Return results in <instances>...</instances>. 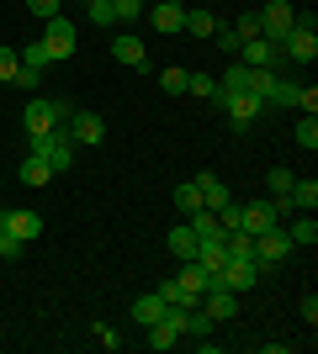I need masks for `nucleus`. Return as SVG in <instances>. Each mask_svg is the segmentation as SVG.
Segmentation results:
<instances>
[{
    "label": "nucleus",
    "instance_id": "obj_23",
    "mask_svg": "<svg viewBox=\"0 0 318 354\" xmlns=\"http://www.w3.org/2000/svg\"><path fill=\"white\" fill-rule=\"evenodd\" d=\"M159 312H165L159 291H154V296H138V301H133V323H138V328H149V323H159Z\"/></svg>",
    "mask_w": 318,
    "mask_h": 354
},
{
    "label": "nucleus",
    "instance_id": "obj_12",
    "mask_svg": "<svg viewBox=\"0 0 318 354\" xmlns=\"http://www.w3.org/2000/svg\"><path fill=\"white\" fill-rule=\"evenodd\" d=\"M276 59H281V48H276L271 37H249V43L239 48V64H244V69H271Z\"/></svg>",
    "mask_w": 318,
    "mask_h": 354
},
{
    "label": "nucleus",
    "instance_id": "obj_9",
    "mask_svg": "<svg viewBox=\"0 0 318 354\" xmlns=\"http://www.w3.org/2000/svg\"><path fill=\"white\" fill-rule=\"evenodd\" d=\"M276 48H281L287 59H297V64H313V59H318V37H313V27H308V21H297V27H292Z\"/></svg>",
    "mask_w": 318,
    "mask_h": 354
},
{
    "label": "nucleus",
    "instance_id": "obj_43",
    "mask_svg": "<svg viewBox=\"0 0 318 354\" xmlns=\"http://www.w3.org/2000/svg\"><path fill=\"white\" fill-rule=\"evenodd\" d=\"M53 117H59V127H64V122H69V117H75V106H69V101H64V95H53Z\"/></svg>",
    "mask_w": 318,
    "mask_h": 354
},
{
    "label": "nucleus",
    "instance_id": "obj_24",
    "mask_svg": "<svg viewBox=\"0 0 318 354\" xmlns=\"http://www.w3.org/2000/svg\"><path fill=\"white\" fill-rule=\"evenodd\" d=\"M186 227H191L197 238H218V233H223V222H218V212H207V207H202V212H191V217H186Z\"/></svg>",
    "mask_w": 318,
    "mask_h": 354
},
{
    "label": "nucleus",
    "instance_id": "obj_3",
    "mask_svg": "<svg viewBox=\"0 0 318 354\" xmlns=\"http://www.w3.org/2000/svg\"><path fill=\"white\" fill-rule=\"evenodd\" d=\"M212 101L228 111V122H233V127H249V122L265 111V101H260V95H249V90H218Z\"/></svg>",
    "mask_w": 318,
    "mask_h": 354
},
{
    "label": "nucleus",
    "instance_id": "obj_46",
    "mask_svg": "<svg viewBox=\"0 0 318 354\" xmlns=\"http://www.w3.org/2000/svg\"><path fill=\"white\" fill-rule=\"evenodd\" d=\"M0 217H6V207H0Z\"/></svg>",
    "mask_w": 318,
    "mask_h": 354
},
{
    "label": "nucleus",
    "instance_id": "obj_27",
    "mask_svg": "<svg viewBox=\"0 0 318 354\" xmlns=\"http://www.w3.org/2000/svg\"><path fill=\"white\" fill-rule=\"evenodd\" d=\"M175 207H181L186 217H191V212H202V191H197V180H181V185H175Z\"/></svg>",
    "mask_w": 318,
    "mask_h": 354
},
{
    "label": "nucleus",
    "instance_id": "obj_35",
    "mask_svg": "<svg viewBox=\"0 0 318 354\" xmlns=\"http://www.w3.org/2000/svg\"><path fill=\"white\" fill-rule=\"evenodd\" d=\"M233 32H239V43H249V37H260V11H244L239 21H233Z\"/></svg>",
    "mask_w": 318,
    "mask_h": 354
},
{
    "label": "nucleus",
    "instance_id": "obj_15",
    "mask_svg": "<svg viewBox=\"0 0 318 354\" xmlns=\"http://www.w3.org/2000/svg\"><path fill=\"white\" fill-rule=\"evenodd\" d=\"M112 59H117V64H127V69H143V64H149V48L138 43L133 32H122L117 43H112Z\"/></svg>",
    "mask_w": 318,
    "mask_h": 354
},
{
    "label": "nucleus",
    "instance_id": "obj_1",
    "mask_svg": "<svg viewBox=\"0 0 318 354\" xmlns=\"http://www.w3.org/2000/svg\"><path fill=\"white\" fill-rule=\"evenodd\" d=\"M27 143H32V153H43V159H48V169H53V175L75 164V143H69V133H64V127L37 133V138H27Z\"/></svg>",
    "mask_w": 318,
    "mask_h": 354
},
{
    "label": "nucleus",
    "instance_id": "obj_42",
    "mask_svg": "<svg viewBox=\"0 0 318 354\" xmlns=\"http://www.w3.org/2000/svg\"><path fill=\"white\" fill-rule=\"evenodd\" d=\"M27 6H32V16H43V21H48V16H59V0H27Z\"/></svg>",
    "mask_w": 318,
    "mask_h": 354
},
{
    "label": "nucleus",
    "instance_id": "obj_40",
    "mask_svg": "<svg viewBox=\"0 0 318 354\" xmlns=\"http://www.w3.org/2000/svg\"><path fill=\"white\" fill-rule=\"evenodd\" d=\"M212 37H218V48H223V53H239V32H233V27H223V32H212Z\"/></svg>",
    "mask_w": 318,
    "mask_h": 354
},
{
    "label": "nucleus",
    "instance_id": "obj_47",
    "mask_svg": "<svg viewBox=\"0 0 318 354\" xmlns=\"http://www.w3.org/2000/svg\"><path fill=\"white\" fill-rule=\"evenodd\" d=\"M181 6H186V0H181Z\"/></svg>",
    "mask_w": 318,
    "mask_h": 354
},
{
    "label": "nucleus",
    "instance_id": "obj_34",
    "mask_svg": "<svg viewBox=\"0 0 318 354\" xmlns=\"http://www.w3.org/2000/svg\"><path fill=\"white\" fill-rule=\"evenodd\" d=\"M85 11H91V21H96V27H112V21H117L112 0H85Z\"/></svg>",
    "mask_w": 318,
    "mask_h": 354
},
{
    "label": "nucleus",
    "instance_id": "obj_31",
    "mask_svg": "<svg viewBox=\"0 0 318 354\" xmlns=\"http://www.w3.org/2000/svg\"><path fill=\"white\" fill-rule=\"evenodd\" d=\"M265 101H271V106H297V85H292V80H276Z\"/></svg>",
    "mask_w": 318,
    "mask_h": 354
},
{
    "label": "nucleus",
    "instance_id": "obj_4",
    "mask_svg": "<svg viewBox=\"0 0 318 354\" xmlns=\"http://www.w3.org/2000/svg\"><path fill=\"white\" fill-rule=\"evenodd\" d=\"M292 254V238H287V227L276 222V227H265V233H255V265L265 270V265H281Z\"/></svg>",
    "mask_w": 318,
    "mask_h": 354
},
{
    "label": "nucleus",
    "instance_id": "obj_41",
    "mask_svg": "<svg viewBox=\"0 0 318 354\" xmlns=\"http://www.w3.org/2000/svg\"><path fill=\"white\" fill-rule=\"evenodd\" d=\"M297 106L313 117V111H318V90H313V85H297Z\"/></svg>",
    "mask_w": 318,
    "mask_h": 354
},
{
    "label": "nucleus",
    "instance_id": "obj_21",
    "mask_svg": "<svg viewBox=\"0 0 318 354\" xmlns=\"http://www.w3.org/2000/svg\"><path fill=\"white\" fill-rule=\"evenodd\" d=\"M181 32H191V37H212V32H218V16H212L207 6H197V11H186Z\"/></svg>",
    "mask_w": 318,
    "mask_h": 354
},
{
    "label": "nucleus",
    "instance_id": "obj_45",
    "mask_svg": "<svg viewBox=\"0 0 318 354\" xmlns=\"http://www.w3.org/2000/svg\"><path fill=\"white\" fill-rule=\"evenodd\" d=\"M303 317H308V328L318 323V296H303Z\"/></svg>",
    "mask_w": 318,
    "mask_h": 354
},
{
    "label": "nucleus",
    "instance_id": "obj_14",
    "mask_svg": "<svg viewBox=\"0 0 318 354\" xmlns=\"http://www.w3.org/2000/svg\"><path fill=\"white\" fill-rule=\"evenodd\" d=\"M0 227H6V233H16L21 243H32V238L43 233V217H37V212H6V217H0Z\"/></svg>",
    "mask_w": 318,
    "mask_h": 354
},
{
    "label": "nucleus",
    "instance_id": "obj_7",
    "mask_svg": "<svg viewBox=\"0 0 318 354\" xmlns=\"http://www.w3.org/2000/svg\"><path fill=\"white\" fill-rule=\"evenodd\" d=\"M64 133H69V143H75V148H96L106 138V122L96 117V111H75V117L64 122Z\"/></svg>",
    "mask_w": 318,
    "mask_h": 354
},
{
    "label": "nucleus",
    "instance_id": "obj_37",
    "mask_svg": "<svg viewBox=\"0 0 318 354\" xmlns=\"http://www.w3.org/2000/svg\"><path fill=\"white\" fill-rule=\"evenodd\" d=\"M292 180H297L292 169H265V185H271L276 196H287V191H292Z\"/></svg>",
    "mask_w": 318,
    "mask_h": 354
},
{
    "label": "nucleus",
    "instance_id": "obj_39",
    "mask_svg": "<svg viewBox=\"0 0 318 354\" xmlns=\"http://www.w3.org/2000/svg\"><path fill=\"white\" fill-rule=\"evenodd\" d=\"M112 11H117V21H138L143 0H112Z\"/></svg>",
    "mask_w": 318,
    "mask_h": 354
},
{
    "label": "nucleus",
    "instance_id": "obj_16",
    "mask_svg": "<svg viewBox=\"0 0 318 354\" xmlns=\"http://www.w3.org/2000/svg\"><path fill=\"white\" fill-rule=\"evenodd\" d=\"M149 21H154V32H181L186 6H181V0H159V6L149 11Z\"/></svg>",
    "mask_w": 318,
    "mask_h": 354
},
{
    "label": "nucleus",
    "instance_id": "obj_26",
    "mask_svg": "<svg viewBox=\"0 0 318 354\" xmlns=\"http://www.w3.org/2000/svg\"><path fill=\"white\" fill-rule=\"evenodd\" d=\"M223 249H228V259H255V238L233 227V233H223Z\"/></svg>",
    "mask_w": 318,
    "mask_h": 354
},
{
    "label": "nucleus",
    "instance_id": "obj_32",
    "mask_svg": "<svg viewBox=\"0 0 318 354\" xmlns=\"http://www.w3.org/2000/svg\"><path fill=\"white\" fill-rule=\"evenodd\" d=\"M186 74L191 69H165L159 74V90H165V95H186Z\"/></svg>",
    "mask_w": 318,
    "mask_h": 354
},
{
    "label": "nucleus",
    "instance_id": "obj_25",
    "mask_svg": "<svg viewBox=\"0 0 318 354\" xmlns=\"http://www.w3.org/2000/svg\"><path fill=\"white\" fill-rule=\"evenodd\" d=\"M287 238H292V249H313V243H318V222L313 217H297L287 227Z\"/></svg>",
    "mask_w": 318,
    "mask_h": 354
},
{
    "label": "nucleus",
    "instance_id": "obj_33",
    "mask_svg": "<svg viewBox=\"0 0 318 354\" xmlns=\"http://www.w3.org/2000/svg\"><path fill=\"white\" fill-rule=\"evenodd\" d=\"M292 138H297V148H308V153H313V148H318V122H313V117H303Z\"/></svg>",
    "mask_w": 318,
    "mask_h": 354
},
{
    "label": "nucleus",
    "instance_id": "obj_44",
    "mask_svg": "<svg viewBox=\"0 0 318 354\" xmlns=\"http://www.w3.org/2000/svg\"><path fill=\"white\" fill-rule=\"evenodd\" d=\"M96 344H101V349H117V344H122V339H117V333H112V328H106V323H101V328H96Z\"/></svg>",
    "mask_w": 318,
    "mask_h": 354
},
{
    "label": "nucleus",
    "instance_id": "obj_30",
    "mask_svg": "<svg viewBox=\"0 0 318 354\" xmlns=\"http://www.w3.org/2000/svg\"><path fill=\"white\" fill-rule=\"evenodd\" d=\"M16 53H21V64H27V69H48V64H53L43 43H27V48H16Z\"/></svg>",
    "mask_w": 318,
    "mask_h": 354
},
{
    "label": "nucleus",
    "instance_id": "obj_18",
    "mask_svg": "<svg viewBox=\"0 0 318 354\" xmlns=\"http://www.w3.org/2000/svg\"><path fill=\"white\" fill-rule=\"evenodd\" d=\"M197 265L202 270H212V275H218V270L228 265V249H223V233L218 238H197Z\"/></svg>",
    "mask_w": 318,
    "mask_h": 354
},
{
    "label": "nucleus",
    "instance_id": "obj_20",
    "mask_svg": "<svg viewBox=\"0 0 318 354\" xmlns=\"http://www.w3.org/2000/svg\"><path fill=\"white\" fill-rule=\"evenodd\" d=\"M175 281H181L191 296H202V291H207V281H212V270H202L197 259H181V275H175Z\"/></svg>",
    "mask_w": 318,
    "mask_h": 354
},
{
    "label": "nucleus",
    "instance_id": "obj_22",
    "mask_svg": "<svg viewBox=\"0 0 318 354\" xmlns=\"http://www.w3.org/2000/svg\"><path fill=\"white\" fill-rule=\"evenodd\" d=\"M287 201H292V212H313L318 207V185H313V180H292Z\"/></svg>",
    "mask_w": 318,
    "mask_h": 354
},
{
    "label": "nucleus",
    "instance_id": "obj_6",
    "mask_svg": "<svg viewBox=\"0 0 318 354\" xmlns=\"http://www.w3.org/2000/svg\"><path fill=\"white\" fill-rule=\"evenodd\" d=\"M43 48H48V59H69L75 53V21L69 16H48V32H43Z\"/></svg>",
    "mask_w": 318,
    "mask_h": 354
},
{
    "label": "nucleus",
    "instance_id": "obj_17",
    "mask_svg": "<svg viewBox=\"0 0 318 354\" xmlns=\"http://www.w3.org/2000/svg\"><path fill=\"white\" fill-rule=\"evenodd\" d=\"M16 175H21V185L43 191L48 180H53V169H48V159H43V153H32V148H27V159H21V169H16Z\"/></svg>",
    "mask_w": 318,
    "mask_h": 354
},
{
    "label": "nucleus",
    "instance_id": "obj_2",
    "mask_svg": "<svg viewBox=\"0 0 318 354\" xmlns=\"http://www.w3.org/2000/svg\"><path fill=\"white\" fill-rule=\"evenodd\" d=\"M143 333H149V349H175L186 339V307H165L159 323H149Z\"/></svg>",
    "mask_w": 318,
    "mask_h": 354
},
{
    "label": "nucleus",
    "instance_id": "obj_5",
    "mask_svg": "<svg viewBox=\"0 0 318 354\" xmlns=\"http://www.w3.org/2000/svg\"><path fill=\"white\" fill-rule=\"evenodd\" d=\"M292 27H297V11H292V0H271V6L260 11V37L281 43V37H287Z\"/></svg>",
    "mask_w": 318,
    "mask_h": 354
},
{
    "label": "nucleus",
    "instance_id": "obj_28",
    "mask_svg": "<svg viewBox=\"0 0 318 354\" xmlns=\"http://www.w3.org/2000/svg\"><path fill=\"white\" fill-rule=\"evenodd\" d=\"M16 69H21V53H16L11 43H0V85H11Z\"/></svg>",
    "mask_w": 318,
    "mask_h": 354
},
{
    "label": "nucleus",
    "instance_id": "obj_29",
    "mask_svg": "<svg viewBox=\"0 0 318 354\" xmlns=\"http://www.w3.org/2000/svg\"><path fill=\"white\" fill-rule=\"evenodd\" d=\"M186 90L202 95V101H212V95H218V80H212V74H186Z\"/></svg>",
    "mask_w": 318,
    "mask_h": 354
},
{
    "label": "nucleus",
    "instance_id": "obj_36",
    "mask_svg": "<svg viewBox=\"0 0 318 354\" xmlns=\"http://www.w3.org/2000/svg\"><path fill=\"white\" fill-rule=\"evenodd\" d=\"M11 85H16V90H27V95H32V90L43 85V69H27V64H21V69H16V80H11Z\"/></svg>",
    "mask_w": 318,
    "mask_h": 354
},
{
    "label": "nucleus",
    "instance_id": "obj_8",
    "mask_svg": "<svg viewBox=\"0 0 318 354\" xmlns=\"http://www.w3.org/2000/svg\"><path fill=\"white\" fill-rule=\"evenodd\" d=\"M218 281H223L233 296H244V291H255V286H260V265H255V259H228V265L218 270Z\"/></svg>",
    "mask_w": 318,
    "mask_h": 354
},
{
    "label": "nucleus",
    "instance_id": "obj_38",
    "mask_svg": "<svg viewBox=\"0 0 318 354\" xmlns=\"http://www.w3.org/2000/svg\"><path fill=\"white\" fill-rule=\"evenodd\" d=\"M21 249H27V243H21L16 233H6V227H0V259H21Z\"/></svg>",
    "mask_w": 318,
    "mask_h": 354
},
{
    "label": "nucleus",
    "instance_id": "obj_13",
    "mask_svg": "<svg viewBox=\"0 0 318 354\" xmlns=\"http://www.w3.org/2000/svg\"><path fill=\"white\" fill-rule=\"evenodd\" d=\"M191 180H197L202 207H207V212H223V207H228V185H223L218 175H212V169H202V175H191Z\"/></svg>",
    "mask_w": 318,
    "mask_h": 354
},
{
    "label": "nucleus",
    "instance_id": "obj_19",
    "mask_svg": "<svg viewBox=\"0 0 318 354\" xmlns=\"http://www.w3.org/2000/svg\"><path fill=\"white\" fill-rule=\"evenodd\" d=\"M170 254H175V259H197V233H191V227H186V222H175V227H170Z\"/></svg>",
    "mask_w": 318,
    "mask_h": 354
},
{
    "label": "nucleus",
    "instance_id": "obj_10",
    "mask_svg": "<svg viewBox=\"0 0 318 354\" xmlns=\"http://www.w3.org/2000/svg\"><path fill=\"white\" fill-rule=\"evenodd\" d=\"M21 127H27V138H37V133H53V127H59V117H53V101L32 95V101H27V111H21Z\"/></svg>",
    "mask_w": 318,
    "mask_h": 354
},
{
    "label": "nucleus",
    "instance_id": "obj_11",
    "mask_svg": "<svg viewBox=\"0 0 318 354\" xmlns=\"http://www.w3.org/2000/svg\"><path fill=\"white\" fill-rule=\"evenodd\" d=\"M276 222H281V217H276L271 201H249V207H239V233H249V238L265 233V227H276Z\"/></svg>",
    "mask_w": 318,
    "mask_h": 354
}]
</instances>
